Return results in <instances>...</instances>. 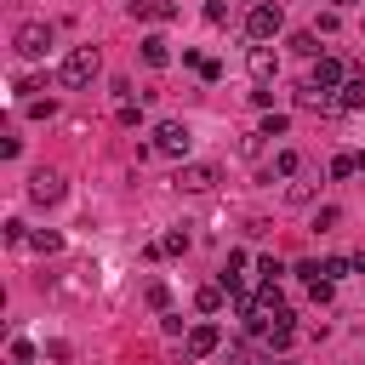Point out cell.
<instances>
[{"label":"cell","mask_w":365,"mask_h":365,"mask_svg":"<svg viewBox=\"0 0 365 365\" xmlns=\"http://www.w3.org/2000/svg\"><path fill=\"white\" fill-rule=\"evenodd\" d=\"M297 165H302V154H297V148H279V154H274V171H279V177H291Z\"/></svg>","instance_id":"obj_21"},{"label":"cell","mask_w":365,"mask_h":365,"mask_svg":"<svg viewBox=\"0 0 365 365\" xmlns=\"http://www.w3.org/2000/svg\"><path fill=\"white\" fill-rule=\"evenodd\" d=\"M51 40H57V29H51L46 17H29V23H17V34H11L17 57H46V51H51Z\"/></svg>","instance_id":"obj_2"},{"label":"cell","mask_w":365,"mask_h":365,"mask_svg":"<svg viewBox=\"0 0 365 365\" xmlns=\"http://www.w3.org/2000/svg\"><path fill=\"white\" fill-rule=\"evenodd\" d=\"M29 245H34L40 257H51V251H63V234H57V228H34V234H29Z\"/></svg>","instance_id":"obj_17"},{"label":"cell","mask_w":365,"mask_h":365,"mask_svg":"<svg viewBox=\"0 0 365 365\" xmlns=\"http://www.w3.org/2000/svg\"><path fill=\"white\" fill-rule=\"evenodd\" d=\"M171 182H177L182 194H211V188H217V165H205V160H182Z\"/></svg>","instance_id":"obj_5"},{"label":"cell","mask_w":365,"mask_h":365,"mask_svg":"<svg viewBox=\"0 0 365 365\" xmlns=\"http://www.w3.org/2000/svg\"><path fill=\"white\" fill-rule=\"evenodd\" d=\"M354 171H359V154H348V148L331 154V177H354Z\"/></svg>","instance_id":"obj_19"},{"label":"cell","mask_w":365,"mask_h":365,"mask_svg":"<svg viewBox=\"0 0 365 365\" xmlns=\"http://www.w3.org/2000/svg\"><path fill=\"white\" fill-rule=\"evenodd\" d=\"M6 240H11V245H29V228H23L17 217H11V222H6Z\"/></svg>","instance_id":"obj_31"},{"label":"cell","mask_w":365,"mask_h":365,"mask_svg":"<svg viewBox=\"0 0 365 365\" xmlns=\"http://www.w3.org/2000/svg\"><path fill=\"white\" fill-rule=\"evenodd\" d=\"M222 297H228L222 285H200V291H194V308H200V314H217V308H222Z\"/></svg>","instance_id":"obj_18"},{"label":"cell","mask_w":365,"mask_h":365,"mask_svg":"<svg viewBox=\"0 0 365 365\" xmlns=\"http://www.w3.org/2000/svg\"><path fill=\"white\" fill-rule=\"evenodd\" d=\"M257 274H262V279H279L285 268H279V257H257Z\"/></svg>","instance_id":"obj_29"},{"label":"cell","mask_w":365,"mask_h":365,"mask_svg":"<svg viewBox=\"0 0 365 365\" xmlns=\"http://www.w3.org/2000/svg\"><path fill=\"white\" fill-rule=\"evenodd\" d=\"M331 6H354V0H331Z\"/></svg>","instance_id":"obj_34"},{"label":"cell","mask_w":365,"mask_h":365,"mask_svg":"<svg viewBox=\"0 0 365 365\" xmlns=\"http://www.w3.org/2000/svg\"><path fill=\"white\" fill-rule=\"evenodd\" d=\"M308 86H319V91H342V86H348V68H342V57H314V68H308Z\"/></svg>","instance_id":"obj_7"},{"label":"cell","mask_w":365,"mask_h":365,"mask_svg":"<svg viewBox=\"0 0 365 365\" xmlns=\"http://www.w3.org/2000/svg\"><path fill=\"white\" fill-rule=\"evenodd\" d=\"M143 302H148L154 314H171V285H165V279H148V291H143Z\"/></svg>","instance_id":"obj_16"},{"label":"cell","mask_w":365,"mask_h":365,"mask_svg":"<svg viewBox=\"0 0 365 365\" xmlns=\"http://www.w3.org/2000/svg\"><path fill=\"white\" fill-rule=\"evenodd\" d=\"M297 108H308V114H342V108H336V97H331V91H319V86H308V80L297 86Z\"/></svg>","instance_id":"obj_9"},{"label":"cell","mask_w":365,"mask_h":365,"mask_svg":"<svg viewBox=\"0 0 365 365\" xmlns=\"http://www.w3.org/2000/svg\"><path fill=\"white\" fill-rule=\"evenodd\" d=\"M262 365H297V359H285V354H279V359H274V354H268V359H262Z\"/></svg>","instance_id":"obj_33"},{"label":"cell","mask_w":365,"mask_h":365,"mask_svg":"<svg viewBox=\"0 0 365 365\" xmlns=\"http://www.w3.org/2000/svg\"><path fill=\"white\" fill-rule=\"evenodd\" d=\"M308 297H314V302H319V308H325V302H331V297H336V285H331V279H314V285H308Z\"/></svg>","instance_id":"obj_27"},{"label":"cell","mask_w":365,"mask_h":365,"mask_svg":"<svg viewBox=\"0 0 365 365\" xmlns=\"http://www.w3.org/2000/svg\"><path fill=\"white\" fill-rule=\"evenodd\" d=\"M348 274H354V257H331V262H325V279H331V285L348 279Z\"/></svg>","instance_id":"obj_23"},{"label":"cell","mask_w":365,"mask_h":365,"mask_svg":"<svg viewBox=\"0 0 365 365\" xmlns=\"http://www.w3.org/2000/svg\"><path fill=\"white\" fill-rule=\"evenodd\" d=\"M336 108H342V114H359V108H365V74H348V86L336 91Z\"/></svg>","instance_id":"obj_13"},{"label":"cell","mask_w":365,"mask_h":365,"mask_svg":"<svg viewBox=\"0 0 365 365\" xmlns=\"http://www.w3.org/2000/svg\"><path fill=\"white\" fill-rule=\"evenodd\" d=\"M222 348V331L211 325V319H200L188 336H182V359H205V354H217Z\"/></svg>","instance_id":"obj_6"},{"label":"cell","mask_w":365,"mask_h":365,"mask_svg":"<svg viewBox=\"0 0 365 365\" xmlns=\"http://www.w3.org/2000/svg\"><path fill=\"white\" fill-rule=\"evenodd\" d=\"M251 302H257V308H262V314H279V308H285V291H279V279H262V285H257V297H251Z\"/></svg>","instance_id":"obj_14"},{"label":"cell","mask_w":365,"mask_h":365,"mask_svg":"<svg viewBox=\"0 0 365 365\" xmlns=\"http://www.w3.org/2000/svg\"><path fill=\"white\" fill-rule=\"evenodd\" d=\"M160 251H165V257H182V251H188V228H171V234L160 240Z\"/></svg>","instance_id":"obj_20"},{"label":"cell","mask_w":365,"mask_h":365,"mask_svg":"<svg viewBox=\"0 0 365 365\" xmlns=\"http://www.w3.org/2000/svg\"><path fill=\"white\" fill-rule=\"evenodd\" d=\"M97 74H103V57H97V46H68V51H63V63H57V80H63L68 91L91 86Z\"/></svg>","instance_id":"obj_1"},{"label":"cell","mask_w":365,"mask_h":365,"mask_svg":"<svg viewBox=\"0 0 365 365\" xmlns=\"http://www.w3.org/2000/svg\"><path fill=\"white\" fill-rule=\"evenodd\" d=\"M160 331H165V336H188V331H194V325H188V319H182V314H160Z\"/></svg>","instance_id":"obj_24"},{"label":"cell","mask_w":365,"mask_h":365,"mask_svg":"<svg viewBox=\"0 0 365 365\" xmlns=\"http://www.w3.org/2000/svg\"><path fill=\"white\" fill-rule=\"evenodd\" d=\"M205 23H228V6L222 0H205Z\"/></svg>","instance_id":"obj_30"},{"label":"cell","mask_w":365,"mask_h":365,"mask_svg":"<svg viewBox=\"0 0 365 365\" xmlns=\"http://www.w3.org/2000/svg\"><path fill=\"white\" fill-rule=\"evenodd\" d=\"M245 68H251V80H257V86H268V80H274V68H279V57H274V46H251V57H245Z\"/></svg>","instance_id":"obj_10"},{"label":"cell","mask_w":365,"mask_h":365,"mask_svg":"<svg viewBox=\"0 0 365 365\" xmlns=\"http://www.w3.org/2000/svg\"><path fill=\"white\" fill-rule=\"evenodd\" d=\"M279 29H285V11H279V6H268V0H262V6H251V11H245V34H251L257 46H268Z\"/></svg>","instance_id":"obj_4"},{"label":"cell","mask_w":365,"mask_h":365,"mask_svg":"<svg viewBox=\"0 0 365 365\" xmlns=\"http://www.w3.org/2000/svg\"><path fill=\"white\" fill-rule=\"evenodd\" d=\"M285 46H291L297 57H325V51H319V34H314V29H297V34L285 40Z\"/></svg>","instance_id":"obj_15"},{"label":"cell","mask_w":365,"mask_h":365,"mask_svg":"<svg viewBox=\"0 0 365 365\" xmlns=\"http://www.w3.org/2000/svg\"><path fill=\"white\" fill-rule=\"evenodd\" d=\"M228 365H251V348H245V342H234V348H228Z\"/></svg>","instance_id":"obj_32"},{"label":"cell","mask_w":365,"mask_h":365,"mask_svg":"<svg viewBox=\"0 0 365 365\" xmlns=\"http://www.w3.org/2000/svg\"><path fill=\"white\" fill-rule=\"evenodd\" d=\"M336 222H342V211H336V205H319V211H314V228H319V234H331Z\"/></svg>","instance_id":"obj_22"},{"label":"cell","mask_w":365,"mask_h":365,"mask_svg":"<svg viewBox=\"0 0 365 365\" xmlns=\"http://www.w3.org/2000/svg\"><path fill=\"white\" fill-rule=\"evenodd\" d=\"M11 365H34V342L17 336V342H11Z\"/></svg>","instance_id":"obj_28"},{"label":"cell","mask_w":365,"mask_h":365,"mask_svg":"<svg viewBox=\"0 0 365 365\" xmlns=\"http://www.w3.org/2000/svg\"><path fill=\"white\" fill-rule=\"evenodd\" d=\"M148 148H154V154H165V160H188V148H194V131H188L182 120H160Z\"/></svg>","instance_id":"obj_3"},{"label":"cell","mask_w":365,"mask_h":365,"mask_svg":"<svg viewBox=\"0 0 365 365\" xmlns=\"http://www.w3.org/2000/svg\"><path fill=\"white\" fill-rule=\"evenodd\" d=\"M29 114H34V120H51L57 103H51V97H29Z\"/></svg>","instance_id":"obj_26"},{"label":"cell","mask_w":365,"mask_h":365,"mask_svg":"<svg viewBox=\"0 0 365 365\" xmlns=\"http://www.w3.org/2000/svg\"><path fill=\"white\" fill-rule=\"evenodd\" d=\"M63 188H68L63 171H34V177H29V200H34V205H57Z\"/></svg>","instance_id":"obj_8"},{"label":"cell","mask_w":365,"mask_h":365,"mask_svg":"<svg viewBox=\"0 0 365 365\" xmlns=\"http://www.w3.org/2000/svg\"><path fill=\"white\" fill-rule=\"evenodd\" d=\"M285 125H291V120H285V114H274V108H268V114H262V137H285Z\"/></svg>","instance_id":"obj_25"},{"label":"cell","mask_w":365,"mask_h":365,"mask_svg":"<svg viewBox=\"0 0 365 365\" xmlns=\"http://www.w3.org/2000/svg\"><path fill=\"white\" fill-rule=\"evenodd\" d=\"M137 57H143L148 68H165V63H171V46H165V34H143V40H137Z\"/></svg>","instance_id":"obj_11"},{"label":"cell","mask_w":365,"mask_h":365,"mask_svg":"<svg viewBox=\"0 0 365 365\" xmlns=\"http://www.w3.org/2000/svg\"><path fill=\"white\" fill-rule=\"evenodd\" d=\"M131 17H143V23H171L177 6H171V0H131Z\"/></svg>","instance_id":"obj_12"}]
</instances>
